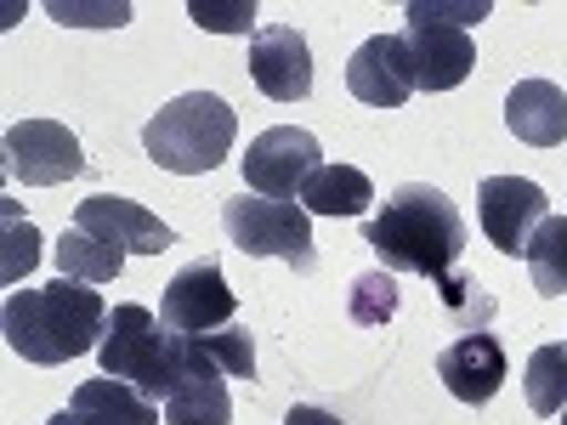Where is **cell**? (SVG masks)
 Masks as SVG:
<instances>
[{"mask_svg":"<svg viewBox=\"0 0 567 425\" xmlns=\"http://www.w3.org/2000/svg\"><path fill=\"white\" fill-rule=\"evenodd\" d=\"M363 245L381 256L386 272H414L432 278L449 307H465L471 283L454 272L465 256V216L460 205L432 182H403L386 199V210L363 227Z\"/></svg>","mask_w":567,"mask_h":425,"instance_id":"obj_1","label":"cell"},{"mask_svg":"<svg viewBox=\"0 0 567 425\" xmlns=\"http://www.w3.org/2000/svg\"><path fill=\"white\" fill-rule=\"evenodd\" d=\"M0 329H7V346L23 363L58 369L69 357L97 352L109 335V307L91 283H45V290H12L0 307Z\"/></svg>","mask_w":567,"mask_h":425,"instance_id":"obj_2","label":"cell"},{"mask_svg":"<svg viewBox=\"0 0 567 425\" xmlns=\"http://www.w3.org/2000/svg\"><path fill=\"white\" fill-rule=\"evenodd\" d=\"M233 136H239V114L216 91H187L142 125V154L171 176H205L233 154Z\"/></svg>","mask_w":567,"mask_h":425,"instance_id":"obj_3","label":"cell"},{"mask_svg":"<svg viewBox=\"0 0 567 425\" xmlns=\"http://www.w3.org/2000/svg\"><path fill=\"white\" fill-rule=\"evenodd\" d=\"M97 363L109 381H125L154 403H165L176 392V335L136 301L109 312V335L97 346Z\"/></svg>","mask_w":567,"mask_h":425,"instance_id":"obj_4","label":"cell"},{"mask_svg":"<svg viewBox=\"0 0 567 425\" xmlns=\"http://www.w3.org/2000/svg\"><path fill=\"white\" fill-rule=\"evenodd\" d=\"M221 227H227V239L239 245L245 256H256V261L272 256V261H290L296 272H312L318 267L312 216L296 199H261V194L227 199L221 205Z\"/></svg>","mask_w":567,"mask_h":425,"instance_id":"obj_5","label":"cell"},{"mask_svg":"<svg viewBox=\"0 0 567 425\" xmlns=\"http://www.w3.org/2000/svg\"><path fill=\"white\" fill-rule=\"evenodd\" d=\"M403 45H409V63H414V85L420 91H454V85L471 80V69H477V45H471V34L460 23L437 18L425 0L409 7Z\"/></svg>","mask_w":567,"mask_h":425,"instance_id":"obj_6","label":"cell"},{"mask_svg":"<svg viewBox=\"0 0 567 425\" xmlns=\"http://www.w3.org/2000/svg\"><path fill=\"white\" fill-rule=\"evenodd\" d=\"M233 312H239V296L227 290L221 261H210V256L182 267L159 296V323L171 335H216V329L233 323Z\"/></svg>","mask_w":567,"mask_h":425,"instance_id":"obj_7","label":"cell"},{"mask_svg":"<svg viewBox=\"0 0 567 425\" xmlns=\"http://www.w3.org/2000/svg\"><path fill=\"white\" fill-rule=\"evenodd\" d=\"M545 216H550V199L528 176H488L477 187V221L488 232V245H499V256H528Z\"/></svg>","mask_w":567,"mask_h":425,"instance_id":"obj_8","label":"cell"},{"mask_svg":"<svg viewBox=\"0 0 567 425\" xmlns=\"http://www.w3.org/2000/svg\"><path fill=\"white\" fill-rule=\"evenodd\" d=\"M318 136L301 131V125H272L250 142V154H245V187L261 199H296L307 176L318 170Z\"/></svg>","mask_w":567,"mask_h":425,"instance_id":"obj_9","label":"cell"},{"mask_svg":"<svg viewBox=\"0 0 567 425\" xmlns=\"http://www.w3.org/2000/svg\"><path fill=\"white\" fill-rule=\"evenodd\" d=\"M85 170V154L69 125L58 120H18L7 131V176L23 187H58Z\"/></svg>","mask_w":567,"mask_h":425,"instance_id":"obj_10","label":"cell"},{"mask_svg":"<svg viewBox=\"0 0 567 425\" xmlns=\"http://www.w3.org/2000/svg\"><path fill=\"white\" fill-rule=\"evenodd\" d=\"M347 91L358 103H369V108H403L420 91L403 34H369L352 52V63H347Z\"/></svg>","mask_w":567,"mask_h":425,"instance_id":"obj_11","label":"cell"},{"mask_svg":"<svg viewBox=\"0 0 567 425\" xmlns=\"http://www.w3.org/2000/svg\"><path fill=\"white\" fill-rule=\"evenodd\" d=\"M250 80L261 85V97L272 103H301L312 91V52L307 34L290 23H267L250 40Z\"/></svg>","mask_w":567,"mask_h":425,"instance_id":"obj_12","label":"cell"},{"mask_svg":"<svg viewBox=\"0 0 567 425\" xmlns=\"http://www.w3.org/2000/svg\"><path fill=\"white\" fill-rule=\"evenodd\" d=\"M74 227L97 232L103 245H114V250H125V256H159V250H171V245H176V232H171L154 210H142L136 199H114V194L80 199Z\"/></svg>","mask_w":567,"mask_h":425,"instance_id":"obj_13","label":"cell"},{"mask_svg":"<svg viewBox=\"0 0 567 425\" xmlns=\"http://www.w3.org/2000/svg\"><path fill=\"white\" fill-rule=\"evenodd\" d=\"M437 374H443V386H449L460 403L483 408V403H494V397H499V386H505L511 363H505V346H499L494 335H483V329H477V335H460L454 346H443Z\"/></svg>","mask_w":567,"mask_h":425,"instance_id":"obj_14","label":"cell"},{"mask_svg":"<svg viewBox=\"0 0 567 425\" xmlns=\"http://www.w3.org/2000/svg\"><path fill=\"white\" fill-rule=\"evenodd\" d=\"M182 381H256V346L245 329L216 335H176V386Z\"/></svg>","mask_w":567,"mask_h":425,"instance_id":"obj_15","label":"cell"},{"mask_svg":"<svg viewBox=\"0 0 567 425\" xmlns=\"http://www.w3.org/2000/svg\"><path fill=\"white\" fill-rule=\"evenodd\" d=\"M505 125L528 148H561L567 142V91L556 80H523L505 97Z\"/></svg>","mask_w":567,"mask_h":425,"instance_id":"obj_16","label":"cell"},{"mask_svg":"<svg viewBox=\"0 0 567 425\" xmlns=\"http://www.w3.org/2000/svg\"><path fill=\"white\" fill-rule=\"evenodd\" d=\"M69 414L80 425H159V403L142 397L136 386L125 381H85L74 397H69Z\"/></svg>","mask_w":567,"mask_h":425,"instance_id":"obj_17","label":"cell"},{"mask_svg":"<svg viewBox=\"0 0 567 425\" xmlns=\"http://www.w3.org/2000/svg\"><path fill=\"white\" fill-rule=\"evenodd\" d=\"M369 199H374V182L358 165H318L301 187L307 216H363Z\"/></svg>","mask_w":567,"mask_h":425,"instance_id":"obj_18","label":"cell"},{"mask_svg":"<svg viewBox=\"0 0 567 425\" xmlns=\"http://www.w3.org/2000/svg\"><path fill=\"white\" fill-rule=\"evenodd\" d=\"M58 267L74 283H114L125 272V250L103 245L97 232H85V227H69L63 239H58Z\"/></svg>","mask_w":567,"mask_h":425,"instance_id":"obj_19","label":"cell"},{"mask_svg":"<svg viewBox=\"0 0 567 425\" xmlns=\"http://www.w3.org/2000/svg\"><path fill=\"white\" fill-rule=\"evenodd\" d=\"M165 425H233L227 381H182L165 397Z\"/></svg>","mask_w":567,"mask_h":425,"instance_id":"obj_20","label":"cell"},{"mask_svg":"<svg viewBox=\"0 0 567 425\" xmlns=\"http://www.w3.org/2000/svg\"><path fill=\"white\" fill-rule=\"evenodd\" d=\"M523 261L539 296H567V216H545Z\"/></svg>","mask_w":567,"mask_h":425,"instance_id":"obj_21","label":"cell"},{"mask_svg":"<svg viewBox=\"0 0 567 425\" xmlns=\"http://www.w3.org/2000/svg\"><path fill=\"white\" fill-rule=\"evenodd\" d=\"M523 386H528V408L539 419L567 408V346H539L523 369Z\"/></svg>","mask_w":567,"mask_h":425,"instance_id":"obj_22","label":"cell"},{"mask_svg":"<svg viewBox=\"0 0 567 425\" xmlns=\"http://www.w3.org/2000/svg\"><path fill=\"white\" fill-rule=\"evenodd\" d=\"M398 312V283H392V272L381 267V272H363L358 283H352V323H363V329H374V323H386Z\"/></svg>","mask_w":567,"mask_h":425,"instance_id":"obj_23","label":"cell"},{"mask_svg":"<svg viewBox=\"0 0 567 425\" xmlns=\"http://www.w3.org/2000/svg\"><path fill=\"white\" fill-rule=\"evenodd\" d=\"M187 18H194L199 29H216V34H250L256 29V0H194L187 7Z\"/></svg>","mask_w":567,"mask_h":425,"instance_id":"obj_24","label":"cell"},{"mask_svg":"<svg viewBox=\"0 0 567 425\" xmlns=\"http://www.w3.org/2000/svg\"><path fill=\"white\" fill-rule=\"evenodd\" d=\"M34 245H40V232L18 216V205H7V267H0V272H7V283H18V278L40 261Z\"/></svg>","mask_w":567,"mask_h":425,"instance_id":"obj_25","label":"cell"},{"mask_svg":"<svg viewBox=\"0 0 567 425\" xmlns=\"http://www.w3.org/2000/svg\"><path fill=\"white\" fill-rule=\"evenodd\" d=\"M45 12H52L58 23H103V29L131 23V7H125V0H114V7H69V0H52Z\"/></svg>","mask_w":567,"mask_h":425,"instance_id":"obj_26","label":"cell"},{"mask_svg":"<svg viewBox=\"0 0 567 425\" xmlns=\"http://www.w3.org/2000/svg\"><path fill=\"white\" fill-rule=\"evenodd\" d=\"M284 425H341L329 408H318V403H296L290 414H284Z\"/></svg>","mask_w":567,"mask_h":425,"instance_id":"obj_27","label":"cell"},{"mask_svg":"<svg viewBox=\"0 0 567 425\" xmlns=\"http://www.w3.org/2000/svg\"><path fill=\"white\" fill-rule=\"evenodd\" d=\"M45 425H80V419H74L69 408H63V414H52V419H45Z\"/></svg>","mask_w":567,"mask_h":425,"instance_id":"obj_28","label":"cell"},{"mask_svg":"<svg viewBox=\"0 0 567 425\" xmlns=\"http://www.w3.org/2000/svg\"><path fill=\"white\" fill-rule=\"evenodd\" d=\"M561 425H567V408H561Z\"/></svg>","mask_w":567,"mask_h":425,"instance_id":"obj_29","label":"cell"}]
</instances>
